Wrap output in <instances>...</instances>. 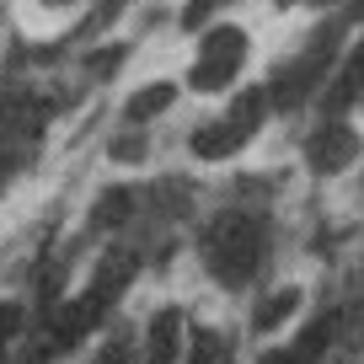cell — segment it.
Instances as JSON below:
<instances>
[{"label":"cell","mask_w":364,"mask_h":364,"mask_svg":"<svg viewBox=\"0 0 364 364\" xmlns=\"http://www.w3.org/2000/svg\"><path fill=\"white\" fill-rule=\"evenodd\" d=\"M204 262L220 284H247L262 262V225L247 215V209H225V215L209 220L204 230Z\"/></svg>","instance_id":"obj_1"},{"label":"cell","mask_w":364,"mask_h":364,"mask_svg":"<svg viewBox=\"0 0 364 364\" xmlns=\"http://www.w3.org/2000/svg\"><path fill=\"white\" fill-rule=\"evenodd\" d=\"M241 65H247V33L230 27V22L209 27L204 48L193 59V91H225L241 75Z\"/></svg>","instance_id":"obj_2"},{"label":"cell","mask_w":364,"mask_h":364,"mask_svg":"<svg viewBox=\"0 0 364 364\" xmlns=\"http://www.w3.org/2000/svg\"><path fill=\"white\" fill-rule=\"evenodd\" d=\"M262 107H268V91H247V97H236V107H230L220 124H209V129H198V134H193V156H198V161H225V156H236V150L252 139Z\"/></svg>","instance_id":"obj_3"},{"label":"cell","mask_w":364,"mask_h":364,"mask_svg":"<svg viewBox=\"0 0 364 364\" xmlns=\"http://www.w3.org/2000/svg\"><path fill=\"white\" fill-rule=\"evenodd\" d=\"M332 54H338V27H327V33H321L316 43H311L306 54L295 59V65L279 70V80H273V91H268V102L300 107V102L311 97V86H321V70L332 65Z\"/></svg>","instance_id":"obj_4"},{"label":"cell","mask_w":364,"mask_h":364,"mask_svg":"<svg viewBox=\"0 0 364 364\" xmlns=\"http://www.w3.org/2000/svg\"><path fill=\"white\" fill-rule=\"evenodd\" d=\"M306 161L321 171V177H332V171H343V166H353V161H359V134H353L343 118H327V124L311 129Z\"/></svg>","instance_id":"obj_5"},{"label":"cell","mask_w":364,"mask_h":364,"mask_svg":"<svg viewBox=\"0 0 364 364\" xmlns=\"http://www.w3.org/2000/svg\"><path fill=\"white\" fill-rule=\"evenodd\" d=\"M177 353H182V316L156 311V321L145 332V364H177Z\"/></svg>","instance_id":"obj_6"},{"label":"cell","mask_w":364,"mask_h":364,"mask_svg":"<svg viewBox=\"0 0 364 364\" xmlns=\"http://www.w3.org/2000/svg\"><path fill=\"white\" fill-rule=\"evenodd\" d=\"M295 311H300V289L284 284V289H273V295L257 300V311H252V327H257V332H279L289 316H295Z\"/></svg>","instance_id":"obj_7"},{"label":"cell","mask_w":364,"mask_h":364,"mask_svg":"<svg viewBox=\"0 0 364 364\" xmlns=\"http://www.w3.org/2000/svg\"><path fill=\"white\" fill-rule=\"evenodd\" d=\"M171 102H177V86H171V80H156V86H145V91H134V97H129L124 118L139 129V124H150L156 113H166Z\"/></svg>","instance_id":"obj_8"},{"label":"cell","mask_w":364,"mask_h":364,"mask_svg":"<svg viewBox=\"0 0 364 364\" xmlns=\"http://www.w3.org/2000/svg\"><path fill=\"white\" fill-rule=\"evenodd\" d=\"M118 220H129V193L124 188L102 193V209H91V225H118Z\"/></svg>","instance_id":"obj_9"},{"label":"cell","mask_w":364,"mask_h":364,"mask_svg":"<svg viewBox=\"0 0 364 364\" xmlns=\"http://www.w3.org/2000/svg\"><path fill=\"white\" fill-rule=\"evenodd\" d=\"M220 353H225V343H220L209 327H204V332H193V353H188V364H215Z\"/></svg>","instance_id":"obj_10"},{"label":"cell","mask_w":364,"mask_h":364,"mask_svg":"<svg viewBox=\"0 0 364 364\" xmlns=\"http://www.w3.org/2000/svg\"><path fill=\"white\" fill-rule=\"evenodd\" d=\"M91 364H124V343H107V348L97 353V359H91Z\"/></svg>","instance_id":"obj_11"},{"label":"cell","mask_w":364,"mask_h":364,"mask_svg":"<svg viewBox=\"0 0 364 364\" xmlns=\"http://www.w3.org/2000/svg\"><path fill=\"white\" fill-rule=\"evenodd\" d=\"M48 11H70V6H80V0H43Z\"/></svg>","instance_id":"obj_12"},{"label":"cell","mask_w":364,"mask_h":364,"mask_svg":"<svg viewBox=\"0 0 364 364\" xmlns=\"http://www.w3.org/2000/svg\"><path fill=\"white\" fill-rule=\"evenodd\" d=\"M359 107H364V97H359Z\"/></svg>","instance_id":"obj_13"}]
</instances>
